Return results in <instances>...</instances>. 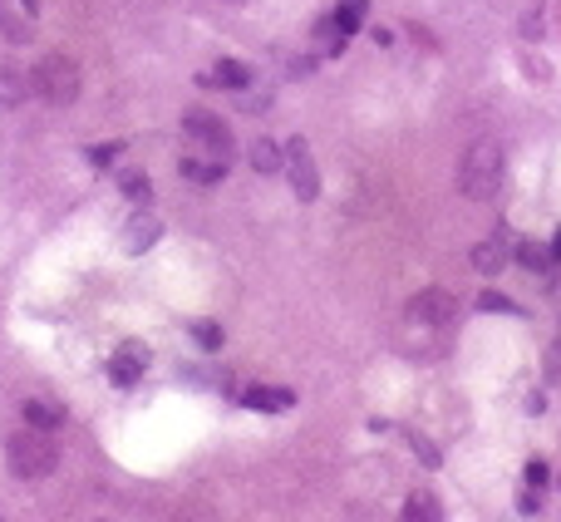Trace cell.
<instances>
[{"label":"cell","mask_w":561,"mask_h":522,"mask_svg":"<svg viewBox=\"0 0 561 522\" xmlns=\"http://www.w3.org/2000/svg\"><path fill=\"white\" fill-rule=\"evenodd\" d=\"M503 178H507V153H503V143H497V138L468 143V153H463V163H458V192H463V198H473V202L497 198Z\"/></svg>","instance_id":"cell-1"},{"label":"cell","mask_w":561,"mask_h":522,"mask_svg":"<svg viewBox=\"0 0 561 522\" xmlns=\"http://www.w3.org/2000/svg\"><path fill=\"white\" fill-rule=\"evenodd\" d=\"M5 464L15 478H50L55 464H59V448L45 429H26L5 444Z\"/></svg>","instance_id":"cell-2"},{"label":"cell","mask_w":561,"mask_h":522,"mask_svg":"<svg viewBox=\"0 0 561 522\" xmlns=\"http://www.w3.org/2000/svg\"><path fill=\"white\" fill-rule=\"evenodd\" d=\"M79 65L69 55H50V59H40L35 65V75H30V89L40 94L45 104H55V108H65V104H75L79 99Z\"/></svg>","instance_id":"cell-3"},{"label":"cell","mask_w":561,"mask_h":522,"mask_svg":"<svg viewBox=\"0 0 561 522\" xmlns=\"http://www.w3.org/2000/svg\"><path fill=\"white\" fill-rule=\"evenodd\" d=\"M182 128H188L192 143H202L207 158H217V163H227V158H231V133H227V124L217 114H207V108H188V114H182Z\"/></svg>","instance_id":"cell-4"},{"label":"cell","mask_w":561,"mask_h":522,"mask_svg":"<svg viewBox=\"0 0 561 522\" xmlns=\"http://www.w3.org/2000/svg\"><path fill=\"white\" fill-rule=\"evenodd\" d=\"M286 178H291V188H296L301 202L321 198V173H315V158L306 148V138H291L286 143Z\"/></svg>","instance_id":"cell-5"},{"label":"cell","mask_w":561,"mask_h":522,"mask_svg":"<svg viewBox=\"0 0 561 522\" xmlns=\"http://www.w3.org/2000/svg\"><path fill=\"white\" fill-rule=\"evenodd\" d=\"M458 315V301H454V291H444V286H423L419 296L409 301V321H419V325H448Z\"/></svg>","instance_id":"cell-6"},{"label":"cell","mask_w":561,"mask_h":522,"mask_svg":"<svg viewBox=\"0 0 561 522\" xmlns=\"http://www.w3.org/2000/svg\"><path fill=\"white\" fill-rule=\"evenodd\" d=\"M143 374H148V345H118L114 360H108V380H114L118 390H128Z\"/></svg>","instance_id":"cell-7"},{"label":"cell","mask_w":561,"mask_h":522,"mask_svg":"<svg viewBox=\"0 0 561 522\" xmlns=\"http://www.w3.org/2000/svg\"><path fill=\"white\" fill-rule=\"evenodd\" d=\"M241 404H247V409H261V415H280V409L296 404V394L280 390V384H251V390L241 394Z\"/></svg>","instance_id":"cell-8"},{"label":"cell","mask_w":561,"mask_h":522,"mask_svg":"<svg viewBox=\"0 0 561 522\" xmlns=\"http://www.w3.org/2000/svg\"><path fill=\"white\" fill-rule=\"evenodd\" d=\"M158 237H163V222H158L153 212H138V217H133V222L124 227V247L133 251V257H138V251H148Z\"/></svg>","instance_id":"cell-9"},{"label":"cell","mask_w":561,"mask_h":522,"mask_svg":"<svg viewBox=\"0 0 561 522\" xmlns=\"http://www.w3.org/2000/svg\"><path fill=\"white\" fill-rule=\"evenodd\" d=\"M512 261V251H507V232H497V237H487L473 247V266L478 271H503V266Z\"/></svg>","instance_id":"cell-10"},{"label":"cell","mask_w":561,"mask_h":522,"mask_svg":"<svg viewBox=\"0 0 561 522\" xmlns=\"http://www.w3.org/2000/svg\"><path fill=\"white\" fill-rule=\"evenodd\" d=\"M20 415H26V424L30 429H59V424H65V409L59 404H50V399H26V404H20Z\"/></svg>","instance_id":"cell-11"},{"label":"cell","mask_w":561,"mask_h":522,"mask_svg":"<svg viewBox=\"0 0 561 522\" xmlns=\"http://www.w3.org/2000/svg\"><path fill=\"white\" fill-rule=\"evenodd\" d=\"M182 178H192V183H202V188H212V183H222L227 178V163H217V158H182Z\"/></svg>","instance_id":"cell-12"},{"label":"cell","mask_w":561,"mask_h":522,"mask_svg":"<svg viewBox=\"0 0 561 522\" xmlns=\"http://www.w3.org/2000/svg\"><path fill=\"white\" fill-rule=\"evenodd\" d=\"M404 522H444V503L429 493V488H419V493H409V503H404Z\"/></svg>","instance_id":"cell-13"},{"label":"cell","mask_w":561,"mask_h":522,"mask_svg":"<svg viewBox=\"0 0 561 522\" xmlns=\"http://www.w3.org/2000/svg\"><path fill=\"white\" fill-rule=\"evenodd\" d=\"M364 15H370V0H340V5L331 10L335 30L345 35V40H350V35H355L360 26H364Z\"/></svg>","instance_id":"cell-14"},{"label":"cell","mask_w":561,"mask_h":522,"mask_svg":"<svg viewBox=\"0 0 561 522\" xmlns=\"http://www.w3.org/2000/svg\"><path fill=\"white\" fill-rule=\"evenodd\" d=\"M202 84H222V89H251V69L237 65V59H222L212 75H202Z\"/></svg>","instance_id":"cell-15"},{"label":"cell","mask_w":561,"mask_h":522,"mask_svg":"<svg viewBox=\"0 0 561 522\" xmlns=\"http://www.w3.org/2000/svg\"><path fill=\"white\" fill-rule=\"evenodd\" d=\"M251 168L256 173H280V168H286V148H276L271 138H256L251 143Z\"/></svg>","instance_id":"cell-16"},{"label":"cell","mask_w":561,"mask_h":522,"mask_svg":"<svg viewBox=\"0 0 561 522\" xmlns=\"http://www.w3.org/2000/svg\"><path fill=\"white\" fill-rule=\"evenodd\" d=\"M0 35H5V40H15V45H26V40H30V20H26V10H15L10 0H0Z\"/></svg>","instance_id":"cell-17"},{"label":"cell","mask_w":561,"mask_h":522,"mask_svg":"<svg viewBox=\"0 0 561 522\" xmlns=\"http://www.w3.org/2000/svg\"><path fill=\"white\" fill-rule=\"evenodd\" d=\"M20 99H26V79H20L15 69H0V108H10Z\"/></svg>","instance_id":"cell-18"},{"label":"cell","mask_w":561,"mask_h":522,"mask_svg":"<svg viewBox=\"0 0 561 522\" xmlns=\"http://www.w3.org/2000/svg\"><path fill=\"white\" fill-rule=\"evenodd\" d=\"M118 188H124V198H133V202H148V178H143V173H133V168H128V173H118Z\"/></svg>","instance_id":"cell-19"},{"label":"cell","mask_w":561,"mask_h":522,"mask_svg":"<svg viewBox=\"0 0 561 522\" xmlns=\"http://www.w3.org/2000/svg\"><path fill=\"white\" fill-rule=\"evenodd\" d=\"M192 340H198L202 350H217L222 345V325L217 321H192Z\"/></svg>","instance_id":"cell-20"},{"label":"cell","mask_w":561,"mask_h":522,"mask_svg":"<svg viewBox=\"0 0 561 522\" xmlns=\"http://www.w3.org/2000/svg\"><path fill=\"white\" fill-rule=\"evenodd\" d=\"M517 261L527 266V271H542V266H546V247H536V241H522V247H517Z\"/></svg>","instance_id":"cell-21"},{"label":"cell","mask_w":561,"mask_h":522,"mask_svg":"<svg viewBox=\"0 0 561 522\" xmlns=\"http://www.w3.org/2000/svg\"><path fill=\"white\" fill-rule=\"evenodd\" d=\"M478 311H487V315H493V311H503V315H512V311H517V306H512V301H507V296H497V291H487V296H478Z\"/></svg>","instance_id":"cell-22"},{"label":"cell","mask_w":561,"mask_h":522,"mask_svg":"<svg viewBox=\"0 0 561 522\" xmlns=\"http://www.w3.org/2000/svg\"><path fill=\"white\" fill-rule=\"evenodd\" d=\"M546 374H552V380L561 374V331L552 335V345H546Z\"/></svg>","instance_id":"cell-23"},{"label":"cell","mask_w":561,"mask_h":522,"mask_svg":"<svg viewBox=\"0 0 561 522\" xmlns=\"http://www.w3.org/2000/svg\"><path fill=\"white\" fill-rule=\"evenodd\" d=\"M546 478H552L546 464H542V458H532V464H527V488H546Z\"/></svg>","instance_id":"cell-24"},{"label":"cell","mask_w":561,"mask_h":522,"mask_svg":"<svg viewBox=\"0 0 561 522\" xmlns=\"http://www.w3.org/2000/svg\"><path fill=\"white\" fill-rule=\"evenodd\" d=\"M114 158H118V143H104V148H89V163H94V168L114 163Z\"/></svg>","instance_id":"cell-25"},{"label":"cell","mask_w":561,"mask_h":522,"mask_svg":"<svg viewBox=\"0 0 561 522\" xmlns=\"http://www.w3.org/2000/svg\"><path fill=\"white\" fill-rule=\"evenodd\" d=\"M517 507H522V513H527V517H532V513H536V507H542V488H527V493H522V497H517Z\"/></svg>","instance_id":"cell-26"},{"label":"cell","mask_w":561,"mask_h":522,"mask_svg":"<svg viewBox=\"0 0 561 522\" xmlns=\"http://www.w3.org/2000/svg\"><path fill=\"white\" fill-rule=\"evenodd\" d=\"M413 454H419V464L438 468V448H434V444H423V439H419V444H413Z\"/></svg>","instance_id":"cell-27"},{"label":"cell","mask_w":561,"mask_h":522,"mask_svg":"<svg viewBox=\"0 0 561 522\" xmlns=\"http://www.w3.org/2000/svg\"><path fill=\"white\" fill-rule=\"evenodd\" d=\"M522 35H527V40H536V35H542V10H532V15L522 20Z\"/></svg>","instance_id":"cell-28"},{"label":"cell","mask_w":561,"mask_h":522,"mask_svg":"<svg viewBox=\"0 0 561 522\" xmlns=\"http://www.w3.org/2000/svg\"><path fill=\"white\" fill-rule=\"evenodd\" d=\"M552 257H556V261H561V232H556V237H552Z\"/></svg>","instance_id":"cell-29"},{"label":"cell","mask_w":561,"mask_h":522,"mask_svg":"<svg viewBox=\"0 0 561 522\" xmlns=\"http://www.w3.org/2000/svg\"><path fill=\"white\" fill-rule=\"evenodd\" d=\"M20 10H26V15H35V0H20Z\"/></svg>","instance_id":"cell-30"}]
</instances>
